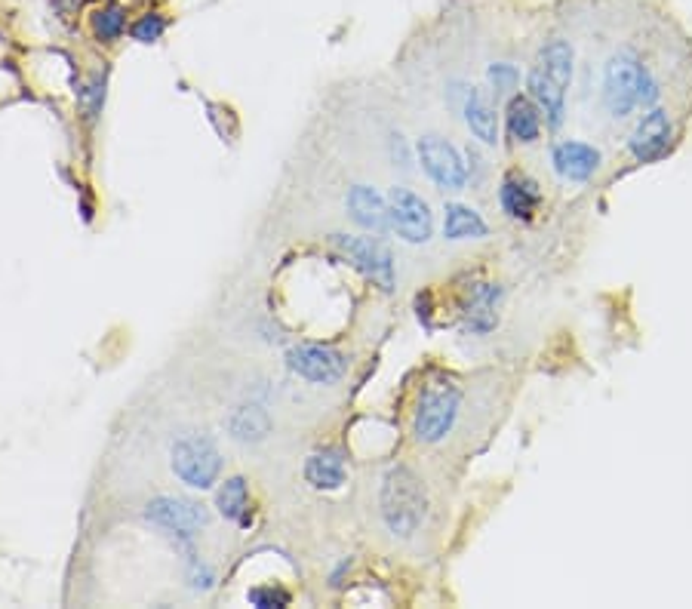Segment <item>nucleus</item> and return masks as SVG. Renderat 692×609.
Instances as JSON below:
<instances>
[{
	"label": "nucleus",
	"instance_id": "nucleus-1",
	"mask_svg": "<svg viewBox=\"0 0 692 609\" xmlns=\"http://www.w3.org/2000/svg\"><path fill=\"white\" fill-rule=\"evenodd\" d=\"M573 84V44L563 37H554L539 50L536 65L529 68L526 87L529 99L545 114V124L557 130L566 117V90Z\"/></svg>",
	"mask_w": 692,
	"mask_h": 609
},
{
	"label": "nucleus",
	"instance_id": "nucleus-2",
	"mask_svg": "<svg viewBox=\"0 0 692 609\" xmlns=\"http://www.w3.org/2000/svg\"><path fill=\"white\" fill-rule=\"evenodd\" d=\"M659 99V84L637 53L619 50L603 68V105L613 117H628L634 108H646Z\"/></svg>",
	"mask_w": 692,
	"mask_h": 609
},
{
	"label": "nucleus",
	"instance_id": "nucleus-3",
	"mask_svg": "<svg viewBox=\"0 0 692 609\" xmlns=\"http://www.w3.org/2000/svg\"><path fill=\"white\" fill-rule=\"evenodd\" d=\"M382 517L394 536H413L425 517V490L410 468H391L382 483Z\"/></svg>",
	"mask_w": 692,
	"mask_h": 609
},
{
	"label": "nucleus",
	"instance_id": "nucleus-4",
	"mask_svg": "<svg viewBox=\"0 0 692 609\" xmlns=\"http://www.w3.org/2000/svg\"><path fill=\"white\" fill-rule=\"evenodd\" d=\"M462 394L453 382H428L422 388L416 416H413V431L422 443H437L453 431L456 416H459Z\"/></svg>",
	"mask_w": 692,
	"mask_h": 609
},
{
	"label": "nucleus",
	"instance_id": "nucleus-5",
	"mask_svg": "<svg viewBox=\"0 0 692 609\" xmlns=\"http://www.w3.org/2000/svg\"><path fill=\"white\" fill-rule=\"evenodd\" d=\"M173 471L197 490H210L219 480L222 471V456L210 437L188 434L173 446Z\"/></svg>",
	"mask_w": 692,
	"mask_h": 609
},
{
	"label": "nucleus",
	"instance_id": "nucleus-6",
	"mask_svg": "<svg viewBox=\"0 0 692 609\" xmlns=\"http://www.w3.org/2000/svg\"><path fill=\"white\" fill-rule=\"evenodd\" d=\"M333 247L339 250L342 259H348L357 271H363L373 283H379L382 290L394 287V259L391 250L376 237H345L336 234Z\"/></svg>",
	"mask_w": 692,
	"mask_h": 609
},
{
	"label": "nucleus",
	"instance_id": "nucleus-7",
	"mask_svg": "<svg viewBox=\"0 0 692 609\" xmlns=\"http://www.w3.org/2000/svg\"><path fill=\"white\" fill-rule=\"evenodd\" d=\"M388 219H391V228L406 240V243H425L431 240V231H434V216L428 210V203L410 191V188H391L388 194Z\"/></svg>",
	"mask_w": 692,
	"mask_h": 609
},
{
	"label": "nucleus",
	"instance_id": "nucleus-8",
	"mask_svg": "<svg viewBox=\"0 0 692 609\" xmlns=\"http://www.w3.org/2000/svg\"><path fill=\"white\" fill-rule=\"evenodd\" d=\"M419 160L428 179L446 191H462L468 182V167L462 164V154L440 136H425L419 142Z\"/></svg>",
	"mask_w": 692,
	"mask_h": 609
},
{
	"label": "nucleus",
	"instance_id": "nucleus-9",
	"mask_svg": "<svg viewBox=\"0 0 692 609\" xmlns=\"http://www.w3.org/2000/svg\"><path fill=\"white\" fill-rule=\"evenodd\" d=\"M671 117L668 111L662 108H653L649 114L640 117V124L634 127L631 139H628V148L631 154L640 160V164H653V160H662L671 148Z\"/></svg>",
	"mask_w": 692,
	"mask_h": 609
},
{
	"label": "nucleus",
	"instance_id": "nucleus-10",
	"mask_svg": "<svg viewBox=\"0 0 692 609\" xmlns=\"http://www.w3.org/2000/svg\"><path fill=\"white\" fill-rule=\"evenodd\" d=\"M290 370L314 385H333L345 373V357L323 345H299L290 351Z\"/></svg>",
	"mask_w": 692,
	"mask_h": 609
},
{
	"label": "nucleus",
	"instance_id": "nucleus-11",
	"mask_svg": "<svg viewBox=\"0 0 692 609\" xmlns=\"http://www.w3.org/2000/svg\"><path fill=\"white\" fill-rule=\"evenodd\" d=\"M148 520L167 526V530L179 533V536H191L197 533L200 526H207V511L197 502L188 499H173V496H160L154 502H148Z\"/></svg>",
	"mask_w": 692,
	"mask_h": 609
},
{
	"label": "nucleus",
	"instance_id": "nucleus-12",
	"mask_svg": "<svg viewBox=\"0 0 692 609\" xmlns=\"http://www.w3.org/2000/svg\"><path fill=\"white\" fill-rule=\"evenodd\" d=\"M551 164L566 182H588L600 170V151L579 139H563L551 151Z\"/></svg>",
	"mask_w": 692,
	"mask_h": 609
},
{
	"label": "nucleus",
	"instance_id": "nucleus-13",
	"mask_svg": "<svg viewBox=\"0 0 692 609\" xmlns=\"http://www.w3.org/2000/svg\"><path fill=\"white\" fill-rule=\"evenodd\" d=\"M499 299H502V290L496 287V283H480V287H474L471 296H468V305L462 311L465 330L474 333V336L493 333L496 323H499V314H496V302Z\"/></svg>",
	"mask_w": 692,
	"mask_h": 609
},
{
	"label": "nucleus",
	"instance_id": "nucleus-14",
	"mask_svg": "<svg viewBox=\"0 0 692 609\" xmlns=\"http://www.w3.org/2000/svg\"><path fill=\"white\" fill-rule=\"evenodd\" d=\"M499 200H502V210L517 219V222H529L536 216L539 203H542V191L533 179L526 176H517L511 173L505 182H502V191H499Z\"/></svg>",
	"mask_w": 692,
	"mask_h": 609
},
{
	"label": "nucleus",
	"instance_id": "nucleus-15",
	"mask_svg": "<svg viewBox=\"0 0 692 609\" xmlns=\"http://www.w3.org/2000/svg\"><path fill=\"white\" fill-rule=\"evenodd\" d=\"M348 213L351 219L366 228V231H385L391 225L388 219V203L382 200V194L370 185H354L348 191Z\"/></svg>",
	"mask_w": 692,
	"mask_h": 609
},
{
	"label": "nucleus",
	"instance_id": "nucleus-16",
	"mask_svg": "<svg viewBox=\"0 0 692 609\" xmlns=\"http://www.w3.org/2000/svg\"><path fill=\"white\" fill-rule=\"evenodd\" d=\"M462 114H465V124L468 130L483 142V145H496L499 139V120H496V108L486 102L474 87H465V105H462Z\"/></svg>",
	"mask_w": 692,
	"mask_h": 609
},
{
	"label": "nucleus",
	"instance_id": "nucleus-17",
	"mask_svg": "<svg viewBox=\"0 0 692 609\" xmlns=\"http://www.w3.org/2000/svg\"><path fill=\"white\" fill-rule=\"evenodd\" d=\"M505 120H508L511 139H517V142H536L542 133V111L529 96H514L508 102Z\"/></svg>",
	"mask_w": 692,
	"mask_h": 609
},
{
	"label": "nucleus",
	"instance_id": "nucleus-18",
	"mask_svg": "<svg viewBox=\"0 0 692 609\" xmlns=\"http://www.w3.org/2000/svg\"><path fill=\"white\" fill-rule=\"evenodd\" d=\"M305 477L314 490H339L345 483V459L336 450L314 453L305 465Z\"/></svg>",
	"mask_w": 692,
	"mask_h": 609
},
{
	"label": "nucleus",
	"instance_id": "nucleus-19",
	"mask_svg": "<svg viewBox=\"0 0 692 609\" xmlns=\"http://www.w3.org/2000/svg\"><path fill=\"white\" fill-rule=\"evenodd\" d=\"M228 431H231L234 440L259 443L271 431V416L262 410V406H240V410H234L231 419H228Z\"/></svg>",
	"mask_w": 692,
	"mask_h": 609
},
{
	"label": "nucleus",
	"instance_id": "nucleus-20",
	"mask_svg": "<svg viewBox=\"0 0 692 609\" xmlns=\"http://www.w3.org/2000/svg\"><path fill=\"white\" fill-rule=\"evenodd\" d=\"M443 237L446 240L486 237V222L471 207H462V203H450V207H446V219H443Z\"/></svg>",
	"mask_w": 692,
	"mask_h": 609
},
{
	"label": "nucleus",
	"instance_id": "nucleus-21",
	"mask_svg": "<svg viewBox=\"0 0 692 609\" xmlns=\"http://www.w3.org/2000/svg\"><path fill=\"white\" fill-rule=\"evenodd\" d=\"M216 505L222 511V517L240 523V526H247L250 523V493H247V480L243 477H231L219 496H216Z\"/></svg>",
	"mask_w": 692,
	"mask_h": 609
},
{
	"label": "nucleus",
	"instance_id": "nucleus-22",
	"mask_svg": "<svg viewBox=\"0 0 692 609\" xmlns=\"http://www.w3.org/2000/svg\"><path fill=\"white\" fill-rule=\"evenodd\" d=\"M93 25H96V34H99L102 40H114L120 31H124V10H120V7H105V10L93 19Z\"/></svg>",
	"mask_w": 692,
	"mask_h": 609
},
{
	"label": "nucleus",
	"instance_id": "nucleus-23",
	"mask_svg": "<svg viewBox=\"0 0 692 609\" xmlns=\"http://www.w3.org/2000/svg\"><path fill=\"white\" fill-rule=\"evenodd\" d=\"M160 34H164V16H157V13H148L133 25V37L142 40V44H151Z\"/></svg>",
	"mask_w": 692,
	"mask_h": 609
},
{
	"label": "nucleus",
	"instance_id": "nucleus-24",
	"mask_svg": "<svg viewBox=\"0 0 692 609\" xmlns=\"http://www.w3.org/2000/svg\"><path fill=\"white\" fill-rule=\"evenodd\" d=\"M250 603L253 606H262V609H271V606H287L290 603V594L283 591V588H256L250 591Z\"/></svg>",
	"mask_w": 692,
	"mask_h": 609
},
{
	"label": "nucleus",
	"instance_id": "nucleus-25",
	"mask_svg": "<svg viewBox=\"0 0 692 609\" xmlns=\"http://www.w3.org/2000/svg\"><path fill=\"white\" fill-rule=\"evenodd\" d=\"M490 80H493V87H496L499 93H508V90L517 87L520 74H517L511 65H493V68H490Z\"/></svg>",
	"mask_w": 692,
	"mask_h": 609
}]
</instances>
